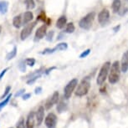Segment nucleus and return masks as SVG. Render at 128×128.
I'll list each match as a JSON object with an SVG mask.
<instances>
[{
    "label": "nucleus",
    "mask_w": 128,
    "mask_h": 128,
    "mask_svg": "<svg viewBox=\"0 0 128 128\" xmlns=\"http://www.w3.org/2000/svg\"><path fill=\"white\" fill-rule=\"evenodd\" d=\"M120 64L118 61H115L112 64L109 74V82L110 84H116L120 79Z\"/></svg>",
    "instance_id": "f257e3e1"
},
{
    "label": "nucleus",
    "mask_w": 128,
    "mask_h": 128,
    "mask_svg": "<svg viewBox=\"0 0 128 128\" xmlns=\"http://www.w3.org/2000/svg\"><path fill=\"white\" fill-rule=\"evenodd\" d=\"M95 17H96L95 12H91V13L87 14L86 16L83 17V18L80 20V22H79L80 27L81 28H83V30H90L91 28V26H92Z\"/></svg>",
    "instance_id": "f03ea898"
},
{
    "label": "nucleus",
    "mask_w": 128,
    "mask_h": 128,
    "mask_svg": "<svg viewBox=\"0 0 128 128\" xmlns=\"http://www.w3.org/2000/svg\"><path fill=\"white\" fill-rule=\"evenodd\" d=\"M90 87V79L88 77H86L84 79H83L81 80V82L80 83L78 86V87L76 89V95L77 96H84L88 93Z\"/></svg>",
    "instance_id": "7ed1b4c3"
},
{
    "label": "nucleus",
    "mask_w": 128,
    "mask_h": 128,
    "mask_svg": "<svg viewBox=\"0 0 128 128\" xmlns=\"http://www.w3.org/2000/svg\"><path fill=\"white\" fill-rule=\"evenodd\" d=\"M110 70V62H106L105 64H103L102 67H101L100 72H99L98 77H97V80H96V83L99 86H101L104 82L106 81V78H107L108 73H109Z\"/></svg>",
    "instance_id": "20e7f679"
},
{
    "label": "nucleus",
    "mask_w": 128,
    "mask_h": 128,
    "mask_svg": "<svg viewBox=\"0 0 128 128\" xmlns=\"http://www.w3.org/2000/svg\"><path fill=\"white\" fill-rule=\"evenodd\" d=\"M77 84H78V80L73 79L66 84V86L64 89V96L66 99H69L71 96L72 93L76 89Z\"/></svg>",
    "instance_id": "39448f33"
},
{
    "label": "nucleus",
    "mask_w": 128,
    "mask_h": 128,
    "mask_svg": "<svg viewBox=\"0 0 128 128\" xmlns=\"http://www.w3.org/2000/svg\"><path fill=\"white\" fill-rule=\"evenodd\" d=\"M36 24L37 22H33L31 24H28L27 25L24 26V28H23L22 31H21L20 33V38H21V40H25L26 38H27L28 36L31 34V33H32V31L34 30V28L35 27Z\"/></svg>",
    "instance_id": "423d86ee"
},
{
    "label": "nucleus",
    "mask_w": 128,
    "mask_h": 128,
    "mask_svg": "<svg viewBox=\"0 0 128 128\" xmlns=\"http://www.w3.org/2000/svg\"><path fill=\"white\" fill-rule=\"evenodd\" d=\"M110 20V12L106 8L102 9L98 14V21L101 25L107 24Z\"/></svg>",
    "instance_id": "0eeeda50"
},
{
    "label": "nucleus",
    "mask_w": 128,
    "mask_h": 128,
    "mask_svg": "<svg viewBox=\"0 0 128 128\" xmlns=\"http://www.w3.org/2000/svg\"><path fill=\"white\" fill-rule=\"evenodd\" d=\"M44 123L47 128H54L57 124V116L54 113H49L44 120Z\"/></svg>",
    "instance_id": "6e6552de"
},
{
    "label": "nucleus",
    "mask_w": 128,
    "mask_h": 128,
    "mask_svg": "<svg viewBox=\"0 0 128 128\" xmlns=\"http://www.w3.org/2000/svg\"><path fill=\"white\" fill-rule=\"evenodd\" d=\"M58 100H59V92H58V91H54L53 96L46 101V103H45V105H44L45 109L50 110L54 104L58 103Z\"/></svg>",
    "instance_id": "1a4fd4ad"
},
{
    "label": "nucleus",
    "mask_w": 128,
    "mask_h": 128,
    "mask_svg": "<svg viewBox=\"0 0 128 128\" xmlns=\"http://www.w3.org/2000/svg\"><path fill=\"white\" fill-rule=\"evenodd\" d=\"M46 34H47V26L45 24L41 25L37 30V31H36L35 36H34V40L38 41V40H42L44 36H46Z\"/></svg>",
    "instance_id": "9d476101"
},
{
    "label": "nucleus",
    "mask_w": 128,
    "mask_h": 128,
    "mask_svg": "<svg viewBox=\"0 0 128 128\" xmlns=\"http://www.w3.org/2000/svg\"><path fill=\"white\" fill-rule=\"evenodd\" d=\"M43 69H40V70H35L34 72H33V73L30 74L28 76H27V78L28 79L27 80V84H33L34 82L36 80L38 79L41 76V74L43 73Z\"/></svg>",
    "instance_id": "9b49d317"
},
{
    "label": "nucleus",
    "mask_w": 128,
    "mask_h": 128,
    "mask_svg": "<svg viewBox=\"0 0 128 128\" xmlns=\"http://www.w3.org/2000/svg\"><path fill=\"white\" fill-rule=\"evenodd\" d=\"M44 106H40L35 114V119L38 126L41 125V123L44 120Z\"/></svg>",
    "instance_id": "f8f14e48"
},
{
    "label": "nucleus",
    "mask_w": 128,
    "mask_h": 128,
    "mask_svg": "<svg viewBox=\"0 0 128 128\" xmlns=\"http://www.w3.org/2000/svg\"><path fill=\"white\" fill-rule=\"evenodd\" d=\"M120 70L122 72H126L128 70V50L122 55V62H120Z\"/></svg>",
    "instance_id": "ddd939ff"
},
{
    "label": "nucleus",
    "mask_w": 128,
    "mask_h": 128,
    "mask_svg": "<svg viewBox=\"0 0 128 128\" xmlns=\"http://www.w3.org/2000/svg\"><path fill=\"white\" fill-rule=\"evenodd\" d=\"M34 116H35L34 112H31L28 115L27 120H26L25 128H34V119H35Z\"/></svg>",
    "instance_id": "4468645a"
},
{
    "label": "nucleus",
    "mask_w": 128,
    "mask_h": 128,
    "mask_svg": "<svg viewBox=\"0 0 128 128\" xmlns=\"http://www.w3.org/2000/svg\"><path fill=\"white\" fill-rule=\"evenodd\" d=\"M33 18H34V14L32 12L30 11L25 12L23 16V24L27 25L28 23L33 20Z\"/></svg>",
    "instance_id": "2eb2a0df"
},
{
    "label": "nucleus",
    "mask_w": 128,
    "mask_h": 128,
    "mask_svg": "<svg viewBox=\"0 0 128 128\" xmlns=\"http://www.w3.org/2000/svg\"><path fill=\"white\" fill-rule=\"evenodd\" d=\"M67 24V18L66 16H60L58 20L56 21V27L60 30H62L63 28H64V26Z\"/></svg>",
    "instance_id": "dca6fc26"
},
{
    "label": "nucleus",
    "mask_w": 128,
    "mask_h": 128,
    "mask_svg": "<svg viewBox=\"0 0 128 128\" xmlns=\"http://www.w3.org/2000/svg\"><path fill=\"white\" fill-rule=\"evenodd\" d=\"M8 1H0V14H5L8 10Z\"/></svg>",
    "instance_id": "f3484780"
},
{
    "label": "nucleus",
    "mask_w": 128,
    "mask_h": 128,
    "mask_svg": "<svg viewBox=\"0 0 128 128\" xmlns=\"http://www.w3.org/2000/svg\"><path fill=\"white\" fill-rule=\"evenodd\" d=\"M23 24V20L21 18V15H17L13 18V25L14 28H19Z\"/></svg>",
    "instance_id": "a211bd4d"
},
{
    "label": "nucleus",
    "mask_w": 128,
    "mask_h": 128,
    "mask_svg": "<svg viewBox=\"0 0 128 128\" xmlns=\"http://www.w3.org/2000/svg\"><path fill=\"white\" fill-rule=\"evenodd\" d=\"M120 4H122L120 0H113L112 10H113L114 13H119L120 8Z\"/></svg>",
    "instance_id": "6ab92c4d"
},
{
    "label": "nucleus",
    "mask_w": 128,
    "mask_h": 128,
    "mask_svg": "<svg viewBox=\"0 0 128 128\" xmlns=\"http://www.w3.org/2000/svg\"><path fill=\"white\" fill-rule=\"evenodd\" d=\"M26 8L28 10H31V9L34 8H35V2L34 0H25L24 2Z\"/></svg>",
    "instance_id": "aec40b11"
},
{
    "label": "nucleus",
    "mask_w": 128,
    "mask_h": 128,
    "mask_svg": "<svg viewBox=\"0 0 128 128\" xmlns=\"http://www.w3.org/2000/svg\"><path fill=\"white\" fill-rule=\"evenodd\" d=\"M17 55V47L14 46V49L11 50V52H9L6 56V59L8 60H13L14 58H15V56Z\"/></svg>",
    "instance_id": "412c9836"
},
{
    "label": "nucleus",
    "mask_w": 128,
    "mask_h": 128,
    "mask_svg": "<svg viewBox=\"0 0 128 128\" xmlns=\"http://www.w3.org/2000/svg\"><path fill=\"white\" fill-rule=\"evenodd\" d=\"M74 30H76V28H74V25L73 23H69L66 24V33L67 34H72L74 33Z\"/></svg>",
    "instance_id": "4be33fe9"
},
{
    "label": "nucleus",
    "mask_w": 128,
    "mask_h": 128,
    "mask_svg": "<svg viewBox=\"0 0 128 128\" xmlns=\"http://www.w3.org/2000/svg\"><path fill=\"white\" fill-rule=\"evenodd\" d=\"M12 97V94H9V95L7 96V97L4 99V100L2 101V102H0V110H1L4 106H6L8 105V103L9 102V100H10V98Z\"/></svg>",
    "instance_id": "5701e85b"
},
{
    "label": "nucleus",
    "mask_w": 128,
    "mask_h": 128,
    "mask_svg": "<svg viewBox=\"0 0 128 128\" xmlns=\"http://www.w3.org/2000/svg\"><path fill=\"white\" fill-rule=\"evenodd\" d=\"M66 108H67V106H66V103H64L63 101H60V102L58 104V106H57V110L60 113H61L63 112H64V110H66Z\"/></svg>",
    "instance_id": "b1692460"
},
{
    "label": "nucleus",
    "mask_w": 128,
    "mask_h": 128,
    "mask_svg": "<svg viewBox=\"0 0 128 128\" xmlns=\"http://www.w3.org/2000/svg\"><path fill=\"white\" fill-rule=\"evenodd\" d=\"M68 48V44L66 43H60V44H58L56 46H55V49L56 50H66Z\"/></svg>",
    "instance_id": "393cba45"
},
{
    "label": "nucleus",
    "mask_w": 128,
    "mask_h": 128,
    "mask_svg": "<svg viewBox=\"0 0 128 128\" xmlns=\"http://www.w3.org/2000/svg\"><path fill=\"white\" fill-rule=\"evenodd\" d=\"M11 90V86H7L6 87V89H5V90H4V93L3 94V95H2V96L1 97H0V99H1V100H4V98H6L7 96H8L9 94V91Z\"/></svg>",
    "instance_id": "a878e982"
},
{
    "label": "nucleus",
    "mask_w": 128,
    "mask_h": 128,
    "mask_svg": "<svg viewBox=\"0 0 128 128\" xmlns=\"http://www.w3.org/2000/svg\"><path fill=\"white\" fill-rule=\"evenodd\" d=\"M55 51H57L56 49H55V47L54 48H53V49H45L43 50L42 52H41V54H53V53H54Z\"/></svg>",
    "instance_id": "bb28decb"
},
{
    "label": "nucleus",
    "mask_w": 128,
    "mask_h": 128,
    "mask_svg": "<svg viewBox=\"0 0 128 128\" xmlns=\"http://www.w3.org/2000/svg\"><path fill=\"white\" fill-rule=\"evenodd\" d=\"M35 60L34 59H33V58H28L27 60H25V63H26V64L28 66H31V67H33L34 66L35 64Z\"/></svg>",
    "instance_id": "cd10ccee"
},
{
    "label": "nucleus",
    "mask_w": 128,
    "mask_h": 128,
    "mask_svg": "<svg viewBox=\"0 0 128 128\" xmlns=\"http://www.w3.org/2000/svg\"><path fill=\"white\" fill-rule=\"evenodd\" d=\"M26 63L24 61V60H22V61H20V63H19L18 64V69L20 70L21 72H25L26 71Z\"/></svg>",
    "instance_id": "c85d7f7f"
},
{
    "label": "nucleus",
    "mask_w": 128,
    "mask_h": 128,
    "mask_svg": "<svg viewBox=\"0 0 128 128\" xmlns=\"http://www.w3.org/2000/svg\"><path fill=\"white\" fill-rule=\"evenodd\" d=\"M54 32L53 30L50 31L49 33L46 34V40L49 41V42H51V41L53 40V38H54Z\"/></svg>",
    "instance_id": "c756f323"
},
{
    "label": "nucleus",
    "mask_w": 128,
    "mask_h": 128,
    "mask_svg": "<svg viewBox=\"0 0 128 128\" xmlns=\"http://www.w3.org/2000/svg\"><path fill=\"white\" fill-rule=\"evenodd\" d=\"M16 128H24V118H21L18 120V122L17 123Z\"/></svg>",
    "instance_id": "7c9ffc66"
},
{
    "label": "nucleus",
    "mask_w": 128,
    "mask_h": 128,
    "mask_svg": "<svg viewBox=\"0 0 128 128\" xmlns=\"http://www.w3.org/2000/svg\"><path fill=\"white\" fill-rule=\"evenodd\" d=\"M90 52V49L84 50L83 53H81V54H80V58H84V57H86L87 55H89Z\"/></svg>",
    "instance_id": "2f4dec72"
},
{
    "label": "nucleus",
    "mask_w": 128,
    "mask_h": 128,
    "mask_svg": "<svg viewBox=\"0 0 128 128\" xmlns=\"http://www.w3.org/2000/svg\"><path fill=\"white\" fill-rule=\"evenodd\" d=\"M8 70H9V67H7V68H5V69L1 71V73H0V80L4 78V76H5V74L7 73V71H8Z\"/></svg>",
    "instance_id": "473e14b6"
},
{
    "label": "nucleus",
    "mask_w": 128,
    "mask_h": 128,
    "mask_svg": "<svg viewBox=\"0 0 128 128\" xmlns=\"http://www.w3.org/2000/svg\"><path fill=\"white\" fill-rule=\"evenodd\" d=\"M45 19H46V17H45V14L44 13H42V14H40V15H38L37 17V21H38V20L45 21Z\"/></svg>",
    "instance_id": "72a5a7b5"
},
{
    "label": "nucleus",
    "mask_w": 128,
    "mask_h": 128,
    "mask_svg": "<svg viewBox=\"0 0 128 128\" xmlns=\"http://www.w3.org/2000/svg\"><path fill=\"white\" fill-rule=\"evenodd\" d=\"M24 91H25V89H22V90H20L19 91H18L15 95H14V97H18V96H22L23 94H24Z\"/></svg>",
    "instance_id": "f704fd0d"
},
{
    "label": "nucleus",
    "mask_w": 128,
    "mask_h": 128,
    "mask_svg": "<svg viewBox=\"0 0 128 128\" xmlns=\"http://www.w3.org/2000/svg\"><path fill=\"white\" fill-rule=\"evenodd\" d=\"M22 97H23L24 100H28V98L31 97V94L30 93H26V94H24V95H23Z\"/></svg>",
    "instance_id": "c9c22d12"
},
{
    "label": "nucleus",
    "mask_w": 128,
    "mask_h": 128,
    "mask_svg": "<svg viewBox=\"0 0 128 128\" xmlns=\"http://www.w3.org/2000/svg\"><path fill=\"white\" fill-rule=\"evenodd\" d=\"M56 69V67H54V66H53V67H51V68H50V69H48V70H46L44 71V74H49L50 72H51L53 70H55Z\"/></svg>",
    "instance_id": "e433bc0d"
},
{
    "label": "nucleus",
    "mask_w": 128,
    "mask_h": 128,
    "mask_svg": "<svg viewBox=\"0 0 128 128\" xmlns=\"http://www.w3.org/2000/svg\"><path fill=\"white\" fill-rule=\"evenodd\" d=\"M41 91H42V87H40V86H38V87H36L35 88V90H34V93L36 95H38V94H40Z\"/></svg>",
    "instance_id": "4c0bfd02"
},
{
    "label": "nucleus",
    "mask_w": 128,
    "mask_h": 128,
    "mask_svg": "<svg viewBox=\"0 0 128 128\" xmlns=\"http://www.w3.org/2000/svg\"><path fill=\"white\" fill-rule=\"evenodd\" d=\"M127 11H128V8H123L122 9V12H120V13H118V14H119L120 16H123L124 14H126L127 13Z\"/></svg>",
    "instance_id": "58836bf2"
},
{
    "label": "nucleus",
    "mask_w": 128,
    "mask_h": 128,
    "mask_svg": "<svg viewBox=\"0 0 128 128\" xmlns=\"http://www.w3.org/2000/svg\"><path fill=\"white\" fill-rule=\"evenodd\" d=\"M120 25H117V26H116V27H115L114 28H113V30H114V32H115V33H116L117 31L120 30Z\"/></svg>",
    "instance_id": "ea45409f"
},
{
    "label": "nucleus",
    "mask_w": 128,
    "mask_h": 128,
    "mask_svg": "<svg viewBox=\"0 0 128 128\" xmlns=\"http://www.w3.org/2000/svg\"><path fill=\"white\" fill-rule=\"evenodd\" d=\"M62 37H63V35H62V34H60L59 36H58V38H57V40H61V38H63Z\"/></svg>",
    "instance_id": "a19ab883"
},
{
    "label": "nucleus",
    "mask_w": 128,
    "mask_h": 128,
    "mask_svg": "<svg viewBox=\"0 0 128 128\" xmlns=\"http://www.w3.org/2000/svg\"><path fill=\"white\" fill-rule=\"evenodd\" d=\"M1 32H2V26L0 25V34H1Z\"/></svg>",
    "instance_id": "79ce46f5"
},
{
    "label": "nucleus",
    "mask_w": 128,
    "mask_h": 128,
    "mask_svg": "<svg viewBox=\"0 0 128 128\" xmlns=\"http://www.w3.org/2000/svg\"><path fill=\"white\" fill-rule=\"evenodd\" d=\"M10 128H13V127H10Z\"/></svg>",
    "instance_id": "37998d69"
}]
</instances>
